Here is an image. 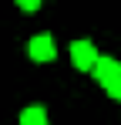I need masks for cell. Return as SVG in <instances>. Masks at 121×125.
Returning a JSON list of instances; mask_svg holds the SVG:
<instances>
[{"label": "cell", "instance_id": "cell-1", "mask_svg": "<svg viewBox=\"0 0 121 125\" xmlns=\"http://www.w3.org/2000/svg\"><path fill=\"white\" fill-rule=\"evenodd\" d=\"M91 74H94V81L114 98V102H121V61L118 58H111V54H101L98 64L91 68Z\"/></svg>", "mask_w": 121, "mask_h": 125}, {"label": "cell", "instance_id": "cell-2", "mask_svg": "<svg viewBox=\"0 0 121 125\" xmlns=\"http://www.w3.org/2000/svg\"><path fill=\"white\" fill-rule=\"evenodd\" d=\"M67 54H71V64H74L78 71H87V74H91V68H94L98 58H101L98 44L91 41V37H78V41H71Z\"/></svg>", "mask_w": 121, "mask_h": 125}, {"label": "cell", "instance_id": "cell-3", "mask_svg": "<svg viewBox=\"0 0 121 125\" xmlns=\"http://www.w3.org/2000/svg\"><path fill=\"white\" fill-rule=\"evenodd\" d=\"M24 51H27V58H30V61H37V64H47V61H54V58H57V44H54V37H51L47 31L34 34L30 41L24 44Z\"/></svg>", "mask_w": 121, "mask_h": 125}, {"label": "cell", "instance_id": "cell-4", "mask_svg": "<svg viewBox=\"0 0 121 125\" xmlns=\"http://www.w3.org/2000/svg\"><path fill=\"white\" fill-rule=\"evenodd\" d=\"M17 125H51V118H47V108H44L40 102H30L27 108H20Z\"/></svg>", "mask_w": 121, "mask_h": 125}, {"label": "cell", "instance_id": "cell-5", "mask_svg": "<svg viewBox=\"0 0 121 125\" xmlns=\"http://www.w3.org/2000/svg\"><path fill=\"white\" fill-rule=\"evenodd\" d=\"M20 10H27V14H34V10H40V0H17Z\"/></svg>", "mask_w": 121, "mask_h": 125}]
</instances>
